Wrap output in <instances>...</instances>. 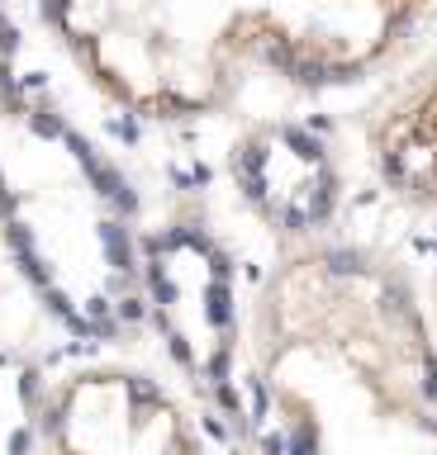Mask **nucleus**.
Wrapping results in <instances>:
<instances>
[{"label": "nucleus", "instance_id": "f257e3e1", "mask_svg": "<svg viewBox=\"0 0 437 455\" xmlns=\"http://www.w3.org/2000/svg\"><path fill=\"white\" fill-rule=\"evenodd\" d=\"M276 304L267 389L285 455H437V332L395 270L333 256Z\"/></svg>", "mask_w": 437, "mask_h": 455}, {"label": "nucleus", "instance_id": "423d86ee", "mask_svg": "<svg viewBox=\"0 0 437 455\" xmlns=\"http://www.w3.org/2000/svg\"><path fill=\"white\" fill-rule=\"evenodd\" d=\"M433 318H437V285H433Z\"/></svg>", "mask_w": 437, "mask_h": 455}, {"label": "nucleus", "instance_id": "39448f33", "mask_svg": "<svg viewBox=\"0 0 437 455\" xmlns=\"http://www.w3.org/2000/svg\"><path fill=\"white\" fill-rule=\"evenodd\" d=\"M381 176L413 204H437V67L418 76L376 124Z\"/></svg>", "mask_w": 437, "mask_h": 455}, {"label": "nucleus", "instance_id": "7ed1b4c3", "mask_svg": "<svg viewBox=\"0 0 437 455\" xmlns=\"http://www.w3.org/2000/svg\"><path fill=\"white\" fill-rule=\"evenodd\" d=\"M53 455H195L181 413L134 375H86L62 389Z\"/></svg>", "mask_w": 437, "mask_h": 455}, {"label": "nucleus", "instance_id": "20e7f679", "mask_svg": "<svg viewBox=\"0 0 437 455\" xmlns=\"http://www.w3.org/2000/svg\"><path fill=\"white\" fill-rule=\"evenodd\" d=\"M418 19L423 10L404 5H324V10H257L247 15V28L290 72L347 76L381 62Z\"/></svg>", "mask_w": 437, "mask_h": 455}, {"label": "nucleus", "instance_id": "f03ea898", "mask_svg": "<svg viewBox=\"0 0 437 455\" xmlns=\"http://www.w3.org/2000/svg\"><path fill=\"white\" fill-rule=\"evenodd\" d=\"M81 48L100 76L134 105L186 109L209 100V76L223 72V53L243 43V10H67Z\"/></svg>", "mask_w": 437, "mask_h": 455}]
</instances>
